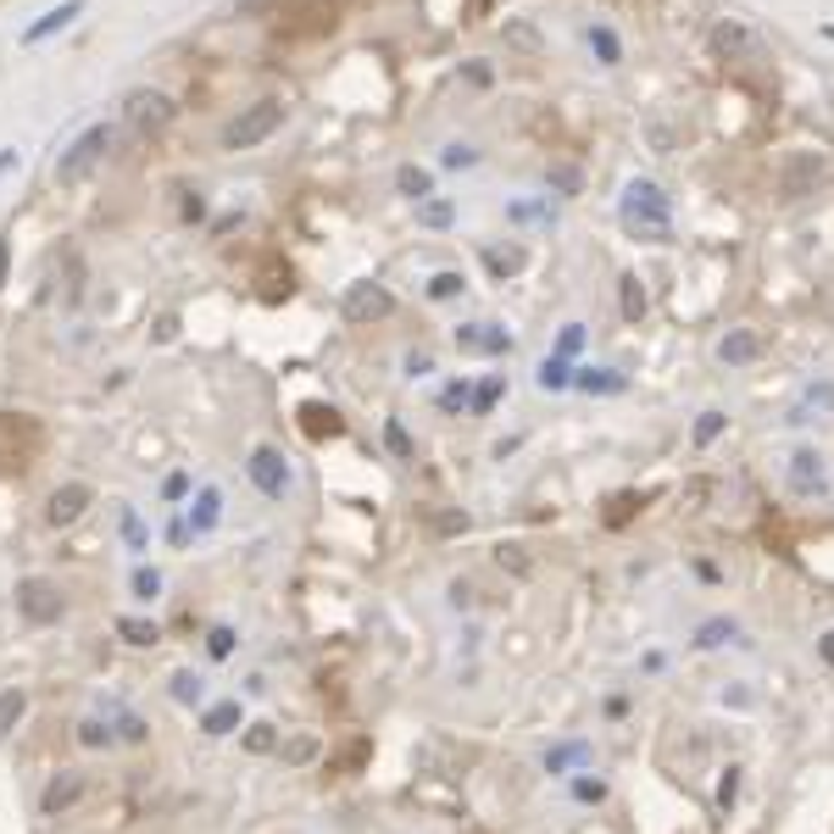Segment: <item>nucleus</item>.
<instances>
[{
  "label": "nucleus",
  "mask_w": 834,
  "mask_h": 834,
  "mask_svg": "<svg viewBox=\"0 0 834 834\" xmlns=\"http://www.w3.org/2000/svg\"><path fill=\"white\" fill-rule=\"evenodd\" d=\"M23 712H28V696L23 690H0V740L23 723Z\"/></svg>",
  "instance_id": "5701e85b"
},
{
  "label": "nucleus",
  "mask_w": 834,
  "mask_h": 834,
  "mask_svg": "<svg viewBox=\"0 0 834 834\" xmlns=\"http://www.w3.org/2000/svg\"><path fill=\"white\" fill-rule=\"evenodd\" d=\"M245 473H251V484L262 489L267 501H284V496H289V462H284V451L257 446V451H251V462H245Z\"/></svg>",
  "instance_id": "0eeeda50"
},
{
  "label": "nucleus",
  "mask_w": 834,
  "mask_h": 834,
  "mask_svg": "<svg viewBox=\"0 0 834 834\" xmlns=\"http://www.w3.org/2000/svg\"><path fill=\"white\" fill-rule=\"evenodd\" d=\"M117 640H128V646H157L162 640V628L151 623V618H117Z\"/></svg>",
  "instance_id": "a211bd4d"
},
{
  "label": "nucleus",
  "mask_w": 834,
  "mask_h": 834,
  "mask_svg": "<svg viewBox=\"0 0 834 834\" xmlns=\"http://www.w3.org/2000/svg\"><path fill=\"white\" fill-rule=\"evenodd\" d=\"M818 657H823V662L834 668V628H829V634H823V640H818Z\"/></svg>",
  "instance_id": "5fc2aeb1"
},
{
  "label": "nucleus",
  "mask_w": 834,
  "mask_h": 834,
  "mask_svg": "<svg viewBox=\"0 0 834 834\" xmlns=\"http://www.w3.org/2000/svg\"><path fill=\"white\" fill-rule=\"evenodd\" d=\"M496 568L512 573V578H528L534 573V557H528V546H507V539H501V546H496Z\"/></svg>",
  "instance_id": "4be33fe9"
},
{
  "label": "nucleus",
  "mask_w": 834,
  "mask_h": 834,
  "mask_svg": "<svg viewBox=\"0 0 834 834\" xmlns=\"http://www.w3.org/2000/svg\"><path fill=\"white\" fill-rule=\"evenodd\" d=\"M162 496H167V501H184V496H189V473H167Z\"/></svg>",
  "instance_id": "a18cd8bd"
},
{
  "label": "nucleus",
  "mask_w": 834,
  "mask_h": 834,
  "mask_svg": "<svg viewBox=\"0 0 834 834\" xmlns=\"http://www.w3.org/2000/svg\"><path fill=\"white\" fill-rule=\"evenodd\" d=\"M578 389H590V396L601 389V396H612V389H623V378H618L612 368H584V373H578Z\"/></svg>",
  "instance_id": "cd10ccee"
},
{
  "label": "nucleus",
  "mask_w": 834,
  "mask_h": 834,
  "mask_svg": "<svg viewBox=\"0 0 834 834\" xmlns=\"http://www.w3.org/2000/svg\"><path fill=\"white\" fill-rule=\"evenodd\" d=\"M396 189L412 195V201H428V195H434V178H428V167L407 162V167H396Z\"/></svg>",
  "instance_id": "6ab92c4d"
},
{
  "label": "nucleus",
  "mask_w": 834,
  "mask_h": 834,
  "mask_svg": "<svg viewBox=\"0 0 834 834\" xmlns=\"http://www.w3.org/2000/svg\"><path fill=\"white\" fill-rule=\"evenodd\" d=\"M201 729L212 734V740H223V734H234V729H239V701H217V707H207Z\"/></svg>",
  "instance_id": "aec40b11"
},
{
  "label": "nucleus",
  "mask_w": 834,
  "mask_h": 834,
  "mask_svg": "<svg viewBox=\"0 0 834 834\" xmlns=\"http://www.w3.org/2000/svg\"><path fill=\"white\" fill-rule=\"evenodd\" d=\"M623 318L628 323L646 318V289H640V278H623Z\"/></svg>",
  "instance_id": "c756f323"
},
{
  "label": "nucleus",
  "mask_w": 834,
  "mask_h": 834,
  "mask_svg": "<svg viewBox=\"0 0 834 834\" xmlns=\"http://www.w3.org/2000/svg\"><path fill=\"white\" fill-rule=\"evenodd\" d=\"M546 178H551V189H562V195H578V189H584V173H578L573 162H557Z\"/></svg>",
  "instance_id": "2f4dec72"
},
{
  "label": "nucleus",
  "mask_w": 834,
  "mask_h": 834,
  "mask_svg": "<svg viewBox=\"0 0 834 834\" xmlns=\"http://www.w3.org/2000/svg\"><path fill=\"white\" fill-rule=\"evenodd\" d=\"M89 507H95V489L73 478V484H62L57 496H51V507H45V518H51L57 528H73V523H78V518H84Z\"/></svg>",
  "instance_id": "9b49d317"
},
{
  "label": "nucleus",
  "mask_w": 834,
  "mask_h": 834,
  "mask_svg": "<svg viewBox=\"0 0 834 834\" xmlns=\"http://www.w3.org/2000/svg\"><path fill=\"white\" fill-rule=\"evenodd\" d=\"M245 751H251V757L278 751V729H273V723H251V729H245Z\"/></svg>",
  "instance_id": "bb28decb"
},
{
  "label": "nucleus",
  "mask_w": 834,
  "mask_h": 834,
  "mask_svg": "<svg viewBox=\"0 0 834 834\" xmlns=\"http://www.w3.org/2000/svg\"><path fill=\"white\" fill-rule=\"evenodd\" d=\"M829 107H834V89H829Z\"/></svg>",
  "instance_id": "13d9d810"
},
{
  "label": "nucleus",
  "mask_w": 834,
  "mask_h": 834,
  "mask_svg": "<svg viewBox=\"0 0 834 834\" xmlns=\"http://www.w3.org/2000/svg\"><path fill=\"white\" fill-rule=\"evenodd\" d=\"M123 117H128V128H134V134L151 139V134H162V128L173 123V101H167L162 89H139V95H128Z\"/></svg>",
  "instance_id": "423d86ee"
},
{
  "label": "nucleus",
  "mask_w": 834,
  "mask_h": 834,
  "mask_svg": "<svg viewBox=\"0 0 834 834\" xmlns=\"http://www.w3.org/2000/svg\"><path fill=\"white\" fill-rule=\"evenodd\" d=\"M723 634H729V640H734V623H723V618H718V623H701V634H696V646H707V651H712V646H723Z\"/></svg>",
  "instance_id": "a19ab883"
},
{
  "label": "nucleus",
  "mask_w": 834,
  "mask_h": 834,
  "mask_svg": "<svg viewBox=\"0 0 834 834\" xmlns=\"http://www.w3.org/2000/svg\"><path fill=\"white\" fill-rule=\"evenodd\" d=\"M762 357V334L757 328H729L723 339H718V362L723 368H751Z\"/></svg>",
  "instance_id": "ddd939ff"
},
{
  "label": "nucleus",
  "mask_w": 834,
  "mask_h": 834,
  "mask_svg": "<svg viewBox=\"0 0 834 834\" xmlns=\"http://www.w3.org/2000/svg\"><path fill=\"white\" fill-rule=\"evenodd\" d=\"M184 523H189V534H195V539H201V534H212V528L223 523V496H217L212 484H207L201 496L189 501V518H184Z\"/></svg>",
  "instance_id": "2eb2a0df"
},
{
  "label": "nucleus",
  "mask_w": 834,
  "mask_h": 834,
  "mask_svg": "<svg viewBox=\"0 0 834 834\" xmlns=\"http://www.w3.org/2000/svg\"><path fill=\"white\" fill-rule=\"evenodd\" d=\"M0 7H7V0H0Z\"/></svg>",
  "instance_id": "bf43d9fd"
},
{
  "label": "nucleus",
  "mask_w": 834,
  "mask_h": 834,
  "mask_svg": "<svg viewBox=\"0 0 834 834\" xmlns=\"http://www.w3.org/2000/svg\"><path fill=\"white\" fill-rule=\"evenodd\" d=\"M384 446H389V451H396V457L407 462V457H412V434H407L396 418H389V423H384Z\"/></svg>",
  "instance_id": "72a5a7b5"
},
{
  "label": "nucleus",
  "mask_w": 834,
  "mask_h": 834,
  "mask_svg": "<svg viewBox=\"0 0 834 834\" xmlns=\"http://www.w3.org/2000/svg\"><path fill=\"white\" fill-rule=\"evenodd\" d=\"M723 423H729L723 412H701V423H696V446H712V439L723 434Z\"/></svg>",
  "instance_id": "ea45409f"
},
{
  "label": "nucleus",
  "mask_w": 834,
  "mask_h": 834,
  "mask_svg": "<svg viewBox=\"0 0 834 834\" xmlns=\"http://www.w3.org/2000/svg\"><path fill=\"white\" fill-rule=\"evenodd\" d=\"M707 496H712V478H690V484L679 489V501L690 507V512H696V507H707Z\"/></svg>",
  "instance_id": "e433bc0d"
},
{
  "label": "nucleus",
  "mask_w": 834,
  "mask_h": 834,
  "mask_svg": "<svg viewBox=\"0 0 834 834\" xmlns=\"http://www.w3.org/2000/svg\"><path fill=\"white\" fill-rule=\"evenodd\" d=\"M573 378H568V362L562 357H546L539 362V389H568Z\"/></svg>",
  "instance_id": "7c9ffc66"
},
{
  "label": "nucleus",
  "mask_w": 834,
  "mask_h": 834,
  "mask_svg": "<svg viewBox=\"0 0 834 834\" xmlns=\"http://www.w3.org/2000/svg\"><path fill=\"white\" fill-rule=\"evenodd\" d=\"M112 139H117L112 128H89V134H84L78 145H73V151H67V157L57 162V184H62V189H73V184H78V178H84V173H89L95 162H101V157L112 151Z\"/></svg>",
  "instance_id": "39448f33"
},
{
  "label": "nucleus",
  "mask_w": 834,
  "mask_h": 834,
  "mask_svg": "<svg viewBox=\"0 0 834 834\" xmlns=\"http://www.w3.org/2000/svg\"><path fill=\"white\" fill-rule=\"evenodd\" d=\"M418 223L423 228H451L457 223V207L446 201V195H428V201H418Z\"/></svg>",
  "instance_id": "412c9836"
},
{
  "label": "nucleus",
  "mask_w": 834,
  "mask_h": 834,
  "mask_svg": "<svg viewBox=\"0 0 834 834\" xmlns=\"http://www.w3.org/2000/svg\"><path fill=\"white\" fill-rule=\"evenodd\" d=\"M446 167H473V151H468V145H451V151H446Z\"/></svg>",
  "instance_id": "864d4df0"
},
{
  "label": "nucleus",
  "mask_w": 834,
  "mask_h": 834,
  "mask_svg": "<svg viewBox=\"0 0 834 834\" xmlns=\"http://www.w3.org/2000/svg\"><path fill=\"white\" fill-rule=\"evenodd\" d=\"M234 646H239V634H234L228 623H217V628L207 634V651H212V662H228V657H234Z\"/></svg>",
  "instance_id": "c85d7f7f"
},
{
  "label": "nucleus",
  "mask_w": 834,
  "mask_h": 834,
  "mask_svg": "<svg viewBox=\"0 0 834 834\" xmlns=\"http://www.w3.org/2000/svg\"><path fill=\"white\" fill-rule=\"evenodd\" d=\"M451 607H478V590H473L468 578H457V584H451Z\"/></svg>",
  "instance_id": "de8ad7c7"
},
{
  "label": "nucleus",
  "mask_w": 834,
  "mask_h": 834,
  "mask_svg": "<svg viewBox=\"0 0 834 834\" xmlns=\"http://www.w3.org/2000/svg\"><path fill=\"white\" fill-rule=\"evenodd\" d=\"M123 539H128L134 551L151 546V539H145V523H139V512H134V507H123Z\"/></svg>",
  "instance_id": "4c0bfd02"
},
{
  "label": "nucleus",
  "mask_w": 834,
  "mask_h": 834,
  "mask_svg": "<svg viewBox=\"0 0 834 834\" xmlns=\"http://www.w3.org/2000/svg\"><path fill=\"white\" fill-rule=\"evenodd\" d=\"M578 757H584V746H562V751H551V757H546V768H551V773H562V768H568V762H578Z\"/></svg>",
  "instance_id": "49530a36"
},
{
  "label": "nucleus",
  "mask_w": 834,
  "mask_h": 834,
  "mask_svg": "<svg viewBox=\"0 0 834 834\" xmlns=\"http://www.w3.org/2000/svg\"><path fill=\"white\" fill-rule=\"evenodd\" d=\"M779 195L784 201H801V195H818V184H823V157L818 151H791L779 162Z\"/></svg>",
  "instance_id": "20e7f679"
},
{
  "label": "nucleus",
  "mask_w": 834,
  "mask_h": 834,
  "mask_svg": "<svg viewBox=\"0 0 834 834\" xmlns=\"http://www.w3.org/2000/svg\"><path fill=\"white\" fill-rule=\"evenodd\" d=\"M201 696H207V679H201V673H173V701L201 707Z\"/></svg>",
  "instance_id": "a878e982"
},
{
  "label": "nucleus",
  "mask_w": 834,
  "mask_h": 834,
  "mask_svg": "<svg viewBox=\"0 0 834 834\" xmlns=\"http://www.w3.org/2000/svg\"><path fill=\"white\" fill-rule=\"evenodd\" d=\"M807 412H834V384H812L807 401L791 412V423H807Z\"/></svg>",
  "instance_id": "393cba45"
},
{
  "label": "nucleus",
  "mask_w": 834,
  "mask_h": 834,
  "mask_svg": "<svg viewBox=\"0 0 834 834\" xmlns=\"http://www.w3.org/2000/svg\"><path fill=\"white\" fill-rule=\"evenodd\" d=\"M496 401H501V378H484V384L473 389V396H468V407H473V412H489Z\"/></svg>",
  "instance_id": "f704fd0d"
},
{
  "label": "nucleus",
  "mask_w": 834,
  "mask_h": 834,
  "mask_svg": "<svg viewBox=\"0 0 834 834\" xmlns=\"http://www.w3.org/2000/svg\"><path fill=\"white\" fill-rule=\"evenodd\" d=\"M573 791H578V801H601V796H607V784H601V779H578Z\"/></svg>",
  "instance_id": "8fccbe9b"
},
{
  "label": "nucleus",
  "mask_w": 834,
  "mask_h": 834,
  "mask_svg": "<svg viewBox=\"0 0 834 834\" xmlns=\"http://www.w3.org/2000/svg\"><path fill=\"white\" fill-rule=\"evenodd\" d=\"M318 734H289V740H278V757L289 762V768H307V762H318Z\"/></svg>",
  "instance_id": "f3484780"
},
{
  "label": "nucleus",
  "mask_w": 834,
  "mask_h": 834,
  "mask_svg": "<svg viewBox=\"0 0 834 834\" xmlns=\"http://www.w3.org/2000/svg\"><path fill=\"white\" fill-rule=\"evenodd\" d=\"M278 128H284V107H278V101H262V107L239 112V117L223 128V151H251V145H262V139L278 134Z\"/></svg>",
  "instance_id": "f03ea898"
},
{
  "label": "nucleus",
  "mask_w": 834,
  "mask_h": 834,
  "mask_svg": "<svg viewBox=\"0 0 834 834\" xmlns=\"http://www.w3.org/2000/svg\"><path fill=\"white\" fill-rule=\"evenodd\" d=\"M84 791H89V779H84L78 768H62V773L39 791V812H45V818H62V812H73V807L84 801Z\"/></svg>",
  "instance_id": "6e6552de"
},
{
  "label": "nucleus",
  "mask_w": 834,
  "mask_h": 834,
  "mask_svg": "<svg viewBox=\"0 0 834 834\" xmlns=\"http://www.w3.org/2000/svg\"><path fill=\"white\" fill-rule=\"evenodd\" d=\"M112 740H117V734H112L107 718H84V723H78V746H84V751H101V746H112Z\"/></svg>",
  "instance_id": "b1692460"
},
{
  "label": "nucleus",
  "mask_w": 834,
  "mask_h": 834,
  "mask_svg": "<svg viewBox=\"0 0 834 834\" xmlns=\"http://www.w3.org/2000/svg\"><path fill=\"white\" fill-rule=\"evenodd\" d=\"M640 139H646L651 157H673V151H679V128H673L668 117H657V112L640 123Z\"/></svg>",
  "instance_id": "dca6fc26"
},
{
  "label": "nucleus",
  "mask_w": 834,
  "mask_h": 834,
  "mask_svg": "<svg viewBox=\"0 0 834 834\" xmlns=\"http://www.w3.org/2000/svg\"><path fill=\"white\" fill-rule=\"evenodd\" d=\"M578 346H584V328H578V323H568V328H562V346H557V351H562V357H573Z\"/></svg>",
  "instance_id": "3c124183"
},
{
  "label": "nucleus",
  "mask_w": 834,
  "mask_h": 834,
  "mask_svg": "<svg viewBox=\"0 0 834 834\" xmlns=\"http://www.w3.org/2000/svg\"><path fill=\"white\" fill-rule=\"evenodd\" d=\"M307 428H312V434H334L339 423H334V412H323V407H307Z\"/></svg>",
  "instance_id": "c03bdc74"
},
{
  "label": "nucleus",
  "mask_w": 834,
  "mask_h": 834,
  "mask_svg": "<svg viewBox=\"0 0 834 834\" xmlns=\"http://www.w3.org/2000/svg\"><path fill=\"white\" fill-rule=\"evenodd\" d=\"M734 796H740V768H723V779H718V807L729 812Z\"/></svg>",
  "instance_id": "58836bf2"
},
{
  "label": "nucleus",
  "mask_w": 834,
  "mask_h": 834,
  "mask_svg": "<svg viewBox=\"0 0 834 834\" xmlns=\"http://www.w3.org/2000/svg\"><path fill=\"white\" fill-rule=\"evenodd\" d=\"M623 223L640 234V239H657V245H668L673 239V217H668V195L657 189V184H646V178H634L628 189H623Z\"/></svg>",
  "instance_id": "f257e3e1"
},
{
  "label": "nucleus",
  "mask_w": 834,
  "mask_h": 834,
  "mask_svg": "<svg viewBox=\"0 0 834 834\" xmlns=\"http://www.w3.org/2000/svg\"><path fill=\"white\" fill-rule=\"evenodd\" d=\"M507 39L518 45V51H539V34H534L528 23H512V28H507Z\"/></svg>",
  "instance_id": "79ce46f5"
},
{
  "label": "nucleus",
  "mask_w": 834,
  "mask_h": 834,
  "mask_svg": "<svg viewBox=\"0 0 834 834\" xmlns=\"http://www.w3.org/2000/svg\"><path fill=\"white\" fill-rule=\"evenodd\" d=\"M462 78H468L473 89H489V84H496V73H489V62H468V67H462Z\"/></svg>",
  "instance_id": "37998d69"
},
{
  "label": "nucleus",
  "mask_w": 834,
  "mask_h": 834,
  "mask_svg": "<svg viewBox=\"0 0 834 834\" xmlns=\"http://www.w3.org/2000/svg\"><path fill=\"white\" fill-rule=\"evenodd\" d=\"M457 351H468V357H507L512 334L496 328V323H462L457 328Z\"/></svg>",
  "instance_id": "9d476101"
},
{
  "label": "nucleus",
  "mask_w": 834,
  "mask_h": 834,
  "mask_svg": "<svg viewBox=\"0 0 834 834\" xmlns=\"http://www.w3.org/2000/svg\"><path fill=\"white\" fill-rule=\"evenodd\" d=\"M12 162H17V157H12V151H7V157H0V173H7V167H12Z\"/></svg>",
  "instance_id": "4d7b16f0"
},
{
  "label": "nucleus",
  "mask_w": 834,
  "mask_h": 834,
  "mask_svg": "<svg viewBox=\"0 0 834 834\" xmlns=\"http://www.w3.org/2000/svg\"><path fill=\"white\" fill-rule=\"evenodd\" d=\"M134 596L139 601H157L162 596V573L157 568H134Z\"/></svg>",
  "instance_id": "473e14b6"
},
{
  "label": "nucleus",
  "mask_w": 834,
  "mask_h": 834,
  "mask_svg": "<svg viewBox=\"0 0 834 834\" xmlns=\"http://www.w3.org/2000/svg\"><path fill=\"white\" fill-rule=\"evenodd\" d=\"M346 318H351V323L389 318V289H384V284H357L351 296H346Z\"/></svg>",
  "instance_id": "4468645a"
},
{
  "label": "nucleus",
  "mask_w": 834,
  "mask_h": 834,
  "mask_svg": "<svg viewBox=\"0 0 834 834\" xmlns=\"http://www.w3.org/2000/svg\"><path fill=\"white\" fill-rule=\"evenodd\" d=\"M0 284H7V239H0Z\"/></svg>",
  "instance_id": "6e6d98bb"
},
{
  "label": "nucleus",
  "mask_w": 834,
  "mask_h": 834,
  "mask_svg": "<svg viewBox=\"0 0 834 834\" xmlns=\"http://www.w3.org/2000/svg\"><path fill=\"white\" fill-rule=\"evenodd\" d=\"M712 51H718V57H729V62H762V39H757L746 23L723 17V23L712 28Z\"/></svg>",
  "instance_id": "1a4fd4ad"
},
{
  "label": "nucleus",
  "mask_w": 834,
  "mask_h": 834,
  "mask_svg": "<svg viewBox=\"0 0 834 834\" xmlns=\"http://www.w3.org/2000/svg\"><path fill=\"white\" fill-rule=\"evenodd\" d=\"M791 489H796V496H823V489H829V468H823V451L801 446V451L791 457Z\"/></svg>",
  "instance_id": "f8f14e48"
},
{
  "label": "nucleus",
  "mask_w": 834,
  "mask_h": 834,
  "mask_svg": "<svg viewBox=\"0 0 834 834\" xmlns=\"http://www.w3.org/2000/svg\"><path fill=\"white\" fill-rule=\"evenodd\" d=\"M17 612L34 623V628H45V623H62V612H67V601H62V584H51V578H23L17 584Z\"/></svg>",
  "instance_id": "7ed1b4c3"
},
{
  "label": "nucleus",
  "mask_w": 834,
  "mask_h": 834,
  "mask_svg": "<svg viewBox=\"0 0 834 834\" xmlns=\"http://www.w3.org/2000/svg\"><path fill=\"white\" fill-rule=\"evenodd\" d=\"M439 407H446V412H462V407H468V384H451L446 396H439Z\"/></svg>",
  "instance_id": "09e8293b"
},
{
  "label": "nucleus",
  "mask_w": 834,
  "mask_h": 834,
  "mask_svg": "<svg viewBox=\"0 0 834 834\" xmlns=\"http://www.w3.org/2000/svg\"><path fill=\"white\" fill-rule=\"evenodd\" d=\"M117 734H123L128 746H139V740H145V723H139L134 712H123V729H117Z\"/></svg>",
  "instance_id": "603ef678"
},
{
  "label": "nucleus",
  "mask_w": 834,
  "mask_h": 834,
  "mask_svg": "<svg viewBox=\"0 0 834 834\" xmlns=\"http://www.w3.org/2000/svg\"><path fill=\"white\" fill-rule=\"evenodd\" d=\"M428 296H434V301H451V296H462V273H434Z\"/></svg>",
  "instance_id": "c9c22d12"
}]
</instances>
